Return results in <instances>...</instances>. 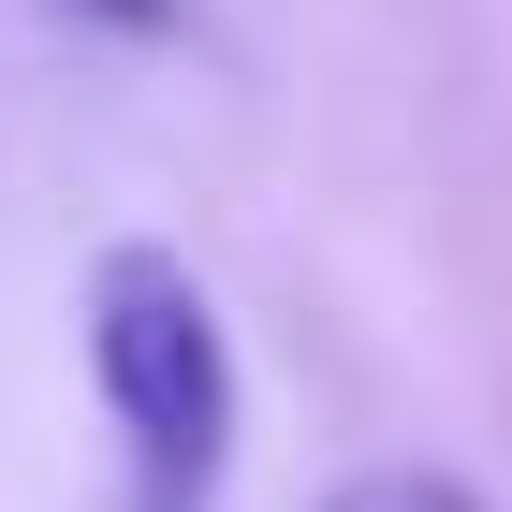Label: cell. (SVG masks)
Returning a JSON list of instances; mask_svg holds the SVG:
<instances>
[{"label":"cell","mask_w":512,"mask_h":512,"mask_svg":"<svg viewBox=\"0 0 512 512\" xmlns=\"http://www.w3.org/2000/svg\"><path fill=\"white\" fill-rule=\"evenodd\" d=\"M74 337H88V395L118 425L132 512H205L235 469V337H220V293L191 278V249L118 235L74 293Z\"/></svg>","instance_id":"obj_1"},{"label":"cell","mask_w":512,"mask_h":512,"mask_svg":"<svg viewBox=\"0 0 512 512\" xmlns=\"http://www.w3.org/2000/svg\"><path fill=\"white\" fill-rule=\"evenodd\" d=\"M322 512H483V498H469L454 469H352Z\"/></svg>","instance_id":"obj_2"},{"label":"cell","mask_w":512,"mask_h":512,"mask_svg":"<svg viewBox=\"0 0 512 512\" xmlns=\"http://www.w3.org/2000/svg\"><path fill=\"white\" fill-rule=\"evenodd\" d=\"M59 15H88V30H118V44H176L191 0H59Z\"/></svg>","instance_id":"obj_3"}]
</instances>
